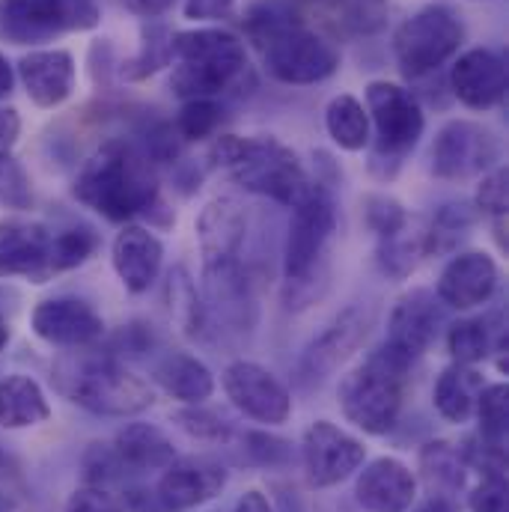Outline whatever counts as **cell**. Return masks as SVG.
<instances>
[{
	"label": "cell",
	"mask_w": 509,
	"mask_h": 512,
	"mask_svg": "<svg viewBox=\"0 0 509 512\" xmlns=\"http://www.w3.org/2000/svg\"><path fill=\"white\" fill-rule=\"evenodd\" d=\"M170 87L182 102L191 99H224L251 93L256 84L254 69L248 63L245 42L218 27L173 33L170 45Z\"/></svg>",
	"instance_id": "cell-1"
},
{
	"label": "cell",
	"mask_w": 509,
	"mask_h": 512,
	"mask_svg": "<svg viewBox=\"0 0 509 512\" xmlns=\"http://www.w3.org/2000/svg\"><path fill=\"white\" fill-rule=\"evenodd\" d=\"M72 194L108 221H128L158 200L152 155L126 140H108L84 161Z\"/></svg>",
	"instance_id": "cell-2"
},
{
	"label": "cell",
	"mask_w": 509,
	"mask_h": 512,
	"mask_svg": "<svg viewBox=\"0 0 509 512\" xmlns=\"http://www.w3.org/2000/svg\"><path fill=\"white\" fill-rule=\"evenodd\" d=\"M209 158L221 164L245 191L271 197L289 209H295L316 188L301 158L277 137L221 134L215 137Z\"/></svg>",
	"instance_id": "cell-3"
},
{
	"label": "cell",
	"mask_w": 509,
	"mask_h": 512,
	"mask_svg": "<svg viewBox=\"0 0 509 512\" xmlns=\"http://www.w3.org/2000/svg\"><path fill=\"white\" fill-rule=\"evenodd\" d=\"M54 382L69 402L105 417H131L155 402L149 384L134 376L123 361L102 352H75L60 358Z\"/></svg>",
	"instance_id": "cell-4"
},
{
	"label": "cell",
	"mask_w": 509,
	"mask_h": 512,
	"mask_svg": "<svg viewBox=\"0 0 509 512\" xmlns=\"http://www.w3.org/2000/svg\"><path fill=\"white\" fill-rule=\"evenodd\" d=\"M411 364L382 346L340 384V408L367 435H387L402 411Z\"/></svg>",
	"instance_id": "cell-5"
},
{
	"label": "cell",
	"mask_w": 509,
	"mask_h": 512,
	"mask_svg": "<svg viewBox=\"0 0 509 512\" xmlns=\"http://www.w3.org/2000/svg\"><path fill=\"white\" fill-rule=\"evenodd\" d=\"M465 42V24L462 18L444 6L432 3L405 18L393 33V54L396 66L408 81H420L432 72H438Z\"/></svg>",
	"instance_id": "cell-6"
},
{
	"label": "cell",
	"mask_w": 509,
	"mask_h": 512,
	"mask_svg": "<svg viewBox=\"0 0 509 512\" xmlns=\"http://www.w3.org/2000/svg\"><path fill=\"white\" fill-rule=\"evenodd\" d=\"M262 54V66L280 84H319L340 69V51L334 42L310 24H286L254 42Z\"/></svg>",
	"instance_id": "cell-7"
},
{
	"label": "cell",
	"mask_w": 509,
	"mask_h": 512,
	"mask_svg": "<svg viewBox=\"0 0 509 512\" xmlns=\"http://www.w3.org/2000/svg\"><path fill=\"white\" fill-rule=\"evenodd\" d=\"M99 21L96 0H0V39L21 48L93 30Z\"/></svg>",
	"instance_id": "cell-8"
},
{
	"label": "cell",
	"mask_w": 509,
	"mask_h": 512,
	"mask_svg": "<svg viewBox=\"0 0 509 512\" xmlns=\"http://www.w3.org/2000/svg\"><path fill=\"white\" fill-rule=\"evenodd\" d=\"M367 117L376 126V164L399 167L402 158L423 137V108L411 96V90L393 81H373L367 87Z\"/></svg>",
	"instance_id": "cell-9"
},
{
	"label": "cell",
	"mask_w": 509,
	"mask_h": 512,
	"mask_svg": "<svg viewBox=\"0 0 509 512\" xmlns=\"http://www.w3.org/2000/svg\"><path fill=\"white\" fill-rule=\"evenodd\" d=\"M501 161V140L492 128L474 120H450L435 134L432 173L438 179L462 182L489 173Z\"/></svg>",
	"instance_id": "cell-10"
},
{
	"label": "cell",
	"mask_w": 509,
	"mask_h": 512,
	"mask_svg": "<svg viewBox=\"0 0 509 512\" xmlns=\"http://www.w3.org/2000/svg\"><path fill=\"white\" fill-rule=\"evenodd\" d=\"M337 230V212L331 194L316 185L298 206L289 224L286 236V254H283V271L286 280L301 283L313 274L316 262L322 259L331 236Z\"/></svg>",
	"instance_id": "cell-11"
},
{
	"label": "cell",
	"mask_w": 509,
	"mask_h": 512,
	"mask_svg": "<svg viewBox=\"0 0 509 512\" xmlns=\"http://www.w3.org/2000/svg\"><path fill=\"white\" fill-rule=\"evenodd\" d=\"M301 459L310 486L316 489H331L343 480H349L367 459V447L334 426L331 420H316L301 441Z\"/></svg>",
	"instance_id": "cell-12"
},
{
	"label": "cell",
	"mask_w": 509,
	"mask_h": 512,
	"mask_svg": "<svg viewBox=\"0 0 509 512\" xmlns=\"http://www.w3.org/2000/svg\"><path fill=\"white\" fill-rule=\"evenodd\" d=\"M224 390L230 402L256 423L280 426L292 414V396L271 370L254 361H236L224 370Z\"/></svg>",
	"instance_id": "cell-13"
},
{
	"label": "cell",
	"mask_w": 509,
	"mask_h": 512,
	"mask_svg": "<svg viewBox=\"0 0 509 512\" xmlns=\"http://www.w3.org/2000/svg\"><path fill=\"white\" fill-rule=\"evenodd\" d=\"M227 486V468L209 456H176L158 486L155 501L164 512H185L218 498Z\"/></svg>",
	"instance_id": "cell-14"
},
{
	"label": "cell",
	"mask_w": 509,
	"mask_h": 512,
	"mask_svg": "<svg viewBox=\"0 0 509 512\" xmlns=\"http://www.w3.org/2000/svg\"><path fill=\"white\" fill-rule=\"evenodd\" d=\"M51 242L54 233L39 221H0V277H27L33 283H45L54 274Z\"/></svg>",
	"instance_id": "cell-15"
},
{
	"label": "cell",
	"mask_w": 509,
	"mask_h": 512,
	"mask_svg": "<svg viewBox=\"0 0 509 512\" xmlns=\"http://www.w3.org/2000/svg\"><path fill=\"white\" fill-rule=\"evenodd\" d=\"M30 325L39 340L63 349H87L105 334L102 316L81 298H48L36 304Z\"/></svg>",
	"instance_id": "cell-16"
},
{
	"label": "cell",
	"mask_w": 509,
	"mask_h": 512,
	"mask_svg": "<svg viewBox=\"0 0 509 512\" xmlns=\"http://www.w3.org/2000/svg\"><path fill=\"white\" fill-rule=\"evenodd\" d=\"M453 96L471 111H492L507 96V63L489 48L465 51L450 69Z\"/></svg>",
	"instance_id": "cell-17"
},
{
	"label": "cell",
	"mask_w": 509,
	"mask_h": 512,
	"mask_svg": "<svg viewBox=\"0 0 509 512\" xmlns=\"http://www.w3.org/2000/svg\"><path fill=\"white\" fill-rule=\"evenodd\" d=\"M370 328H373V313L367 307H349L310 343L301 361V373L307 379H325L361 349Z\"/></svg>",
	"instance_id": "cell-18"
},
{
	"label": "cell",
	"mask_w": 509,
	"mask_h": 512,
	"mask_svg": "<svg viewBox=\"0 0 509 512\" xmlns=\"http://www.w3.org/2000/svg\"><path fill=\"white\" fill-rule=\"evenodd\" d=\"M18 81L36 108L54 111L75 93V57L63 48H36L18 60Z\"/></svg>",
	"instance_id": "cell-19"
},
{
	"label": "cell",
	"mask_w": 509,
	"mask_h": 512,
	"mask_svg": "<svg viewBox=\"0 0 509 512\" xmlns=\"http://www.w3.org/2000/svg\"><path fill=\"white\" fill-rule=\"evenodd\" d=\"M438 319L441 316H438L435 295L426 289H414L393 307L384 346L390 352H396L399 358H405L408 364H414L435 340Z\"/></svg>",
	"instance_id": "cell-20"
},
{
	"label": "cell",
	"mask_w": 509,
	"mask_h": 512,
	"mask_svg": "<svg viewBox=\"0 0 509 512\" xmlns=\"http://www.w3.org/2000/svg\"><path fill=\"white\" fill-rule=\"evenodd\" d=\"M245 230H248L245 209L230 197L212 200L200 212V218H197V242H200V254H203V262H206V271L239 262Z\"/></svg>",
	"instance_id": "cell-21"
},
{
	"label": "cell",
	"mask_w": 509,
	"mask_h": 512,
	"mask_svg": "<svg viewBox=\"0 0 509 512\" xmlns=\"http://www.w3.org/2000/svg\"><path fill=\"white\" fill-rule=\"evenodd\" d=\"M498 289V265L483 251L453 256L438 280V298L456 310H474L486 304Z\"/></svg>",
	"instance_id": "cell-22"
},
{
	"label": "cell",
	"mask_w": 509,
	"mask_h": 512,
	"mask_svg": "<svg viewBox=\"0 0 509 512\" xmlns=\"http://www.w3.org/2000/svg\"><path fill=\"white\" fill-rule=\"evenodd\" d=\"M355 498L367 512H408L417 498V480L408 465L382 456L361 471Z\"/></svg>",
	"instance_id": "cell-23"
},
{
	"label": "cell",
	"mask_w": 509,
	"mask_h": 512,
	"mask_svg": "<svg viewBox=\"0 0 509 512\" xmlns=\"http://www.w3.org/2000/svg\"><path fill=\"white\" fill-rule=\"evenodd\" d=\"M111 259H114V271L123 280V286L128 292L140 295L155 283L161 262H164V248L155 239V233H149L146 227L126 224L120 230V236L114 239Z\"/></svg>",
	"instance_id": "cell-24"
},
{
	"label": "cell",
	"mask_w": 509,
	"mask_h": 512,
	"mask_svg": "<svg viewBox=\"0 0 509 512\" xmlns=\"http://www.w3.org/2000/svg\"><path fill=\"white\" fill-rule=\"evenodd\" d=\"M304 21H322L337 36H373L387 24V0H295Z\"/></svg>",
	"instance_id": "cell-25"
},
{
	"label": "cell",
	"mask_w": 509,
	"mask_h": 512,
	"mask_svg": "<svg viewBox=\"0 0 509 512\" xmlns=\"http://www.w3.org/2000/svg\"><path fill=\"white\" fill-rule=\"evenodd\" d=\"M155 382L158 387L188 405H200L215 393V376L212 370L197 361L188 352H170L155 364Z\"/></svg>",
	"instance_id": "cell-26"
},
{
	"label": "cell",
	"mask_w": 509,
	"mask_h": 512,
	"mask_svg": "<svg viewBox=\"0 0 509 512\" xmlns=\"http://www.w3.org/2000/svg\"><path fill=\"white\" fill-rule=\"evenodd\" d=\"M114 450L131 471H164L176 459L173 441L152 423H128L126 429H120Z\"/></svg>",
	"instance_id": "cell-27"
},
{
	"label": "cell",
	"mask_w": 509,
	"mask_h": 512,
	"mask_svg": "<svg viewBox=\"0 0 509 512\" xmlns=\"http://www.w3.org/2000/svg\"><path fill=\"white\" fill-rule=\"evenodd\" d=\"M51 417L45 390L30 376L0 379V426L3 429H30Z\"/></svg>",
	"instance_id": "cell-28"
},
{
	"label": "cell",
	"mask_w": 509,
	"mask_h": 512,
	"mask_svg": "<svg viewBox=\"0 0 509 512\" xmlns=\"http://www.w3.org/2000/svg\"><path fill=\"white\" fill-rule=\"evenodd\" d=\"M429 256V230L411 218L379 236V265L384 274L402 280Z\"/></svg>",
	"instance_id": "cell-29"
},
{
	"label": "cell",
	"mask_w": 509,
	"mask_h": 512,
	"mask_svg": "<svg viewBox=\"0 0 509 512\" xmlns=\"http://www.w3.org/2000/svg\"><path fill=\"white\" fill-rule=\"evenodd\" d=\"M486 384L480 379V373H474L471 367H450L438 376L435 382V408L444 420L450 423H465L474 408H477V396Z\"/></svg>",
	"instance_id": "cell-30"
},
{
	"label": "cell",
	"mask_w": 509,
	"mask_h": 512,
	"mask_svg": "<svg viewBox=\"0 0 509 512\" xmlns=\"http://www.w3.org/2000/svg\"><path fill=\"white\" fill-rule=\"evenodd\" d=\"M325 128L331 134V140L346 149V152H361L370 146V117H367V108L343 93L337 99H331L328 111H325Z\"/></svg>",
	"instance_id": "cell-31"
},
{
	"label": "cell",
	"mask_w": 509,
	"mask_h": 512,
	"mask_svg": "<svg viewBox=\"0 0 509 512\" xmlns=\"http://www.w3.org/2000/svg\"><path fill=\"white\" fill-rule=\"evenodd\" d=\"M420 471H423V480L429 483V489L438 492L435 498H444L447 492H459L465 486L468 462L459 447H453L447 441H432L420 453Z\"/></svg>",
	"instance_id": "cell-32"
},
{
	"label": "cell",
	"mask_w": 509,
	"mask_h": 512,
	"mask_svg": "<svg viewBox=\"0 0 509 512\" xmlns=\"http://www.w3.org/2000/svg\"><path fill=\"white\" fill-rule=\"evenodd\" d=\"M170 45H173V33H167L164 24H146L140 51L128 63H123V78L143 81V78L155 75L158 69L170 66Z\"/></svg>",
	"instance_id": "cell-33"
},
{
	"label": "cell",
	"mask_w": 509,
	"mask_h": 512,
	"mask_svg": "<svg viewBox=\"0 0 509 512\" xmlns=\"http://www.w3.org/2000/svg\"><path fill=\"white\" fill-rule=\"evenodd\" d=\"M167 298H170V316L176 319L179 331L188 334V337H197L203 331V307H200V298H197V286H194V280L188 277L185 268L170 271Z\"/></svg>",
	"instance_id": "cell-34"
},
{
	"label": "cell",
	"mask_w": 509,
	"mask_h": 512,
	"mask_svg": "<svg viewBox=\"0 0 509 512\" xmlns=\"http://www.w3.org/2000/svg\"><path fill=\"white\" fill-rule=\"evenodd\" d=\"M447 349L459 367H474L492 355V334L483 319H462L447 334Z\"/></svg>",
	"instance_id": "cell-35"
},
{
	"label": "cell",
	"mask_w": 509,
	"mask_h": 512,
	"mask_svg": "<svg viewBox=\"0 0 509 512\" xmlns=\"http://www.w3.org/2000/svg\"><path fill=\"white\" fill-rule=\"evenodd\" d=\"M477 417H480V438L504 447L509 426V393L507 384H489L477 396Z\"/></svg>",
	"instance_id": "cell-36"
},
{
	"label": "cell",
	"mask_w": 509,
	"mask_h": 512,
	"mask_svg": "<svg viewBox=\"0 0 509 512\" xmlns=\"http://www.w3.org/2000/svg\"><path fill=\"white\" fill-rule=\"evenodd\" d=\"M221 126V105L212 102V99H191L182 105L179 117H176V134L179 140L185 143H194V140H206L212 137Z\"/></svg>",
	"instance_id": "cell-37"
},
{
	"label": "cell",
	"mask_w": 509,
	"mask_h": 512,
	"mask_svg": "<svg viewBox=\"0 0 509 512\" xmlns=\"http://www.w3.org/2000/svg\"><path fill=\"white\" fill-rule=\"evenodd\" d=\"M96 236L90 230H63V233H54V242H51V271L60 274V271H69V268H78L84 265L90 256L96 254Z\"/></svg>",
	"instance_id": "cell-38"
},
{
	"label": "cell",
	"mask_w": 509,
	"mask_h": 512,
	"mask_svg": "<svg viewBox=\"0 0 509 512\" xmlns=\"http://www.w3.org/2000/svg\"><path fill=\"white\" fill-rule=\"evenodd\" d=\"M30 206H33L30 176L12 155L0 158V209H30Z\"/></svg>",
	"instance_id": "cell-39"
},
{
	"label": "cell",
	"mask_w": 509,
	"mask_h": 512,
	"mask_svg": "<svg viewBox=\"0 0 509 512\" xmlns=\"http://www.w3.org/2000/svg\"><path fill=\"white\" fill-rule=\"evenodd\" d=\"M477 206L495 221L507 215V170L504 167H492L489 173H483V182L477 188Z\"/></svg>",
	"instance_id": "cell-40"
},
{
	"label": "cell",
	"mask_w": 509,
	"mask_h": 512,
	"mask_svg": "<svg viewBox=\"0 0 509 512\" xmlns=\"http://www.w3.org/2000/svg\"><path fill=\"white\" fill-rule=\"evenodd\" d=\"M468 507L471 512H509L507 477H483V483L471 489Z\"/></svg>",
	"instance_id": "cell-41"
},
{
	"label": "cell",
	"mask_w": 509,
	"mask_h": 512,
	"mask_svg": "<svg viewBox=\"0 0 509 512\" xmlns=\"http://www.w3.org/2000/svg\"><path fill=\"white\" fill-rule=\"evenodd\" d=\"M66 512H126L123 504L102 486H81L66 501Z\"/></svg>",
	"instance_id": "cell-42"
},
{
	"label": "cell",
	"mask_w": 509,
	"mask_h": 512,
	"mask_svg": "<svg viewBox=\"0 0 509 512\" xmlns=\"http://www.w3.org/2000/svg\"><path fill=\"white\" fill-rule=\"evenodd\" d=\"M239 0H185V18L191 21H221L230 18Z\"/></svg>",
	"instance_id": "cell-43"
},
{
	"label": "cell",
	"mask_w": 509,
	"mask_h": 512,
	"mask_svg": "<svg viewBox=\"0 0 509 512\" xmlns=\"http://www.w3.org/2000/svg\"><path fill=\"white\" fill-rule=\"evenodd\" d=\"M182 426L191 432V435H200V438H221L224 435V423L212 414H200V411H185L179 414Z\"/></svg>",
	"instance_id": "cell-44"
},
{
	"label": "cell",
	"mask_w": 509,
	"mask_h": 512,
	"mask_svg": "<svg viewBox=\"0 0 509 512\" xmlns=\"http://www.w3.org/2000/svg\"><path fill=\"white\" fill-rule=\"evenodd\" d=\"M21 134V117L15 108H0V158L12 155Z\"/></svg>",
	"instance_id": "cell-45"
},
{
	"label": "cell",
	"mask_w": 509,
	"mask_h": 512,
	"mask_svg": "<svg viewBox=\"0 0 509 512\" xmlns=\"http://www.w3.org/2000/svg\"><path fill=\"white\" fill-rule=\"evenodd\" d=\"M248 438L259 444V447H248L259 462H280V456L286 453V444L277 438H268V435H248Z\"/></svg>",
	"instance_id": "cell-46"
},
{
	"label": "cell",
	"mask_w": 509,
	"mask_h": 512,
	"mask_svg": "<svg viewBox=\"0 0 509 512\" xmlns=\"http://www.w3.org/2000/svg\"><path fill=\"white\" fill-rule=\"evenodd\" d=\"M123 6H126L128 12H134L137 18L152 21V18L164 15L173 6V0H123Z\"/></svg>",
	"instance_id": "cell-47"
},
{
	"label": "cell",
	"mask_w": 509,
	"mask_h": 512,
	"mask_svg": "<svg viewBox=\"0 0 509 512\" xmlns=\"http://www.w3.org/2000/svg\"><path fill=\"white\" fill-rule=\"evenodd\" d=\"M236 512H271V504H268V498H265L259 489H251V492H245V495L239 498Z\"/></svg>",
	"instance_id": "cell-48"
},
{
	"label": "cell",
	"mask_w": 509,
	"mask_h": 512,
	"mask_svg": "<svg viewBox=\"0 0 509 512\" xmlns=\"http://www.w3.org/2000/svg\"><path fill=\"white\" fill-rule=\"evenodd\" d=\"M12 84H15V72H12L9 60L0 54V99H6L12 93Z\"/></svg>",
	"instance_id": "cell-49"
},
{
	"label": "cell",
	"mask_w": 509,
	"mask_h": 512,
	"mask_svg": "<svg viewBox=\"0 0 509 512\" xmlns=\"http://www.w3.org/2000/svg\"><path fill=\"white\" fill-rule=\"evenodd\" d=\"M417 512H456V510H453V504H450V501H444V498H432L429 504H423Z\"/></svg>",
	"instance_id": "cell-50"
},
{
	"label": "cell",
	"mask_w": 509,
	"mask_h": 512,
	"mask_svg": "<svg viewBox=\"0 0 509 512\" xmlns=\"http://www.w3.org/2000/svg\"><path fill=\"white\" fill-rule=\"evenodd\" d=\"M12 510H15V501H12V495L0 489V512H12Z\"/></svg>",
	"instance_id": "cell-51"
},
{
	"label": "cell",
	"mask_w": 509,
	"mask_h": 512,
	"mask_svg": "<svg viewBox=\"0 0 509 512\" xmlns=\"http://www.w3.org/2000/svg\"><path fill=\"white\" fill-rule=\"evenodd\" d=\"M9 337H12V334H9V322H6V319L0 316V349H6Z\"/></svg>",
	"instance_id": "cell-52"
}]
</instances>
